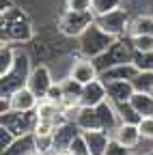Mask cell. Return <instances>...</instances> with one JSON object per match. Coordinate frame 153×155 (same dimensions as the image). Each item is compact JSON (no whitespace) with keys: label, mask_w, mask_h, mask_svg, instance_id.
Listing matches in <instances>:
<instances>
[{"label":"cell","mask_w":153,"mask_h":155,"mask_svg":"<svg viewBox=\"0 0 153 155\" xmlns=\"http://www.w3.org/2000/svg\"><path fill=\"white\" fill-rule=\"evenodd\" d=\"M136 73H138V67L134 63H121V65H114V67L101 71L99 78L104 82H108V80H134Z\"/></svg>","instance_id":"cell-17"},{"label":"cell","mask_w":153,"mask_h":155,"mask_svg":"<svg viewBox=\"0 0 153 155\" xmlns=\"http://www.w3.org/2000/svg\"><path fill=\"white\" fill-rule=\"evenodd\" d=\"M129 104L134 106L140 116H153V93H147V91H136L131 95Z\"/></svg>","instance_id":"cell-21"},{"label":"cell","mask_w":153,"mask_h":155,"mask_svg":"<svg viewBox=\"0 0 153 155\" xmlns=\"http://www.w3.org/2000/svg\"><path fill=\"white\" fill-rule=\"evenodd\" d=\"M131 153H134L131 149H127V147H123L121 142H117V140H114V138H112L104 155H131Z\"/></svg>","instance_id":"cell-33"},{"label":"cell","mask_w":153,"mask_h":155,"mask_svg":"<svg viewBox=\"0 0 153 155\" xmlns=\"http://www.w3.org/2000/svg\"><path fill=\"white\" fill-rule=\"evenodd\" d=\"M95 22H97L99 28H104L108 35H112L114 39L119 37H127L129 32V22H131V11L127 7H121L112 13H106V15H99L95 17Z\"/></svg>","instance_id":"cell-6"},{"label":"cell","mask_w":153,"mask_h":155,"mask_svg":"<svg viewBox=\"0 0 153 155\" xmlns=\"http://www.w3.org/2000/svg\"><path fill=\"white\" fill-rule=\"evenodd\" d=\"M35 142H37V151H41L43 155L54 153V136H35Z\"/></svg>","instance_id":"cell-30"},{"label":"cell","mask_w":153,"mask_h":155,"mask_svg":"<svg viewBox=\"0 0 153 155\" xmlns=\"http://www.w3.org/2000/svg\"><path fill=\"white\" fill-rule=\"evenodd\" d=\"M138 129H140L142 140L153 142V116H142V119L138 121Z\"/></svg>","instance_id":"cell-32"},{"label":"cell","mask_w":153,"mask_h":155,"mask_svg":"<svg viewBox=\"0 0 153 155\" xmlns=\"http://www.w3.org/2000/svg\"><path fill=\"white\" fill-rule=\"evenodd\" d=\"M134 65L138 67V71H153V52H136Z\"/></svg>","instance_id":"cell-28"},{"label":"cell","mask_w":153,"mask_h":155,"mask_svg":"<svg viewBox=\"0 0 153 155\" xmlns=\"http://www.w3.org/2000/svg\"><path fill=\"white\" fill-rule=\"evenodd\" d=\"M5 99H9V108L15 110V112H35L37 104H39V97H37L32 93V88H28V86L15 88L9 97H5Z\"/></svg>","instance_id":"cell-10"},{"label":"cell","mask_w":153,"mask_h":155,"mask_svg":"<svg viewBox=\"0 0 153 155\" xmlns=\"http://www.w3.org/2000/svg\"><path fill=\"white\" fill-rule=\"evenodd\" d=\"M0 125L11 129L15 136H24V134H32L35 125H37V116L35 112H15L9 110L0 116Z\"/></svg>","instance_id":"cell-7"},{"label":"cell","mask_w":153,"mask_h":155,"mask_svg":"<svg viewBox=\"0 0 153 155\" xmlns=\"http://www.w3.org/2000/svg\"><path fill=\"white\" fill-rule=\"evenodd\" d=\"M129 39L136 52H153V35H136Z\"/></svg>","instance_id":"cell-27"},{"label":"cell","mask_w":153,"mask_h":155,"mask_svg":"<svg viewBox=\"0 0 153 155\" xmlns=\"http://www.w3.org/2000/svg\"><path fill=\"white\" fill-rule=\"evenodd\" d=\"M15 56H17V45L2 43V48H0V75H5L7 71H11V67L15 63Z\"/></svg>","instance_id":"cell-23"},{"label":"cell","mask_w":153,"mask_h":155,"mask_svg":"<svg viewBox=\"0 0 153 155\" xmlns=\"http://www.w3.org/2000/svg\"><path fill=\"white\" fill-rule=\"evenodd\" d=\"M134 54H136V50L131 45V39L129 37H119L117 41L108 48V52H104L99 58H95V65H97V69L101 73V71H106L114 65L134 63Z\"/></svg>","instance_id":"cell-5"},{"label":"cell","mask_w":153,"mask_h":155,"mask_svg":"<svg viewBox=\"0 0 153 155\" xmlns=\"http://www.w3.org/2000/svg\"><path fill=\"white\" fill-rule=\"evenodd\" d=\"M63 97H65V88H63V82L61 80H54V84L48 88V93H45V99H50V101H54V104H63Z\"/></svg>","instance_id":"cell-29"},{"label":"cell","mask_w":153,"mask_h":155,"mask_svg":"<svg viewBox=\"0 0 153 155\" xmlns=\"http://www.w3.org/2000/svg\"><path fill=\"white\" fill-rule=\"evenodd\" d=\"M117 41L112 35H108L104 28L97 26V22H93L84 35L78 37V54L86 56V58H99L104 52H108V48Z\"/></svg>","instance_id":"cell-3"},{"label":"cell","mask_w":153,"mask_h":155,"mask_svg":"<svg viewBox=\"0 0 153 155\" xmlns=\"http://www.w3.org/2000/svg\"><path fill=\"white\" fill-rule=\"evenodd\" d=\"M82 136L91 149V155H104L112 140V134H108L104 129H86V131H82Z\"/></svg>","instance_id":"cell-15"},{"label":"cell","mask_w":153,"mask_h":155,"mask_svg":"<svg viewBox=\"0 0 153 155\" xmlns=\"http://www.w3.org/2000/svg\"><path fill=\"white\" fill-rule=\"evenodd\" d=\"M67 75H71L75 82H80L84 86V84H91L93 80H97L99 69H97V65H95V58H86V56L78 54V58L71 61V67H69Z\"/></svg>","instance_id":"cell-9"},{"label":"cell","mask_w":153,"mask_h":155,"mask_svg":"<svg viewBox=\"0 0 153 155\" xmlns=\"http://www.w3.org/2000/svg\"><path fill=\"white\" fill-rule=\"evenodd\" d=\"M54 84V73H52V67L48 65V63H37L35 67H32V71H30V75H28V82H26V86L28 88H32V93L39 97H45V93H48V88Z\"/></svg>","instance_id":"cell-8"},{"label":"cell","mask_w":153,"mask_h":155,"mask_svg":"<svg viewBox=\"0 0 153 155\" xmlns=\"http://www.w3.org/2000/svg\"><path fill=\"white\" fill-rule=\"evenodd\" d=\"M147 155H153V149H151V151H149V153H147Z\"/></svg>","instance_id":"cell-39"},{"label":"cell","mask_w":153,"mask_h":155,"mask_svg":"<svg viewBox=\"0 0 153 155\" xmlns=\"http://www.w3.org/2000/svg\"><path fill=\"white\" fill-rule=\"evenodd\" d=\"M104 84H106V91H108V101H112V104H125L136 93L131 80H108Z\"/></svg>","instance_id":"cell-13"},{"label":"cell","mask_w":153,"mask_h":155,"mask_svg":"<svg viewBox=\"0 0 153 155\" xmlns=\"http://www.w3.org/2000/svg\"><path fill=\"white\" fill-rule=\"evenodd\" d=\"M0 17H2V43L24 45L35 39L32 22L22 9L13 7L11 11H5Z\"/></svg>","instance_id":"cell-1"},{"label":"cell","mask_w":153,"mask_h":155,"mask_svg":"<svg viewBox=\"0 0 153 155\" xmlns=\"http://www.w3.org/2000/svg\"><path fill=\"white\" fill-rule=\"evenodd\" d=\"M149 11L153 13V0H149Z\"/></svg>","instance_id":"cell-37"},{"label":"cell","mask_w":153,"mask_h":155,"mask_svg":"<svg viewBox=\"0 0 153 155\" xmlns=\"http://www.w3.org/2000/svg\"><path fill=\"white\" fill-rule=\"evenodd\" d=\"M28 155H43V153H41V151H37V149H35V151H30Z\"/></svg>","instance_id":"cell-36"},{"label":"cell","mask_w":153,"mask_h":155,"mask_svg":"<svg viewBox=\"0 0 153 155\" xmlns=\"http://www.w3.org/2000/svg\"><path fill=\"white\" fill-rule=\"evenodd\" d=\"M136 35H153V13H134L129 22L127 37Z\"/></svg>","instance_id":"cell-20"},{"label":"cell","mask_w":153,"mask_h":155,"mask_svg":"<svg viewBox=\"0 0 153 155\" xmlns=\"http://www.w3.org/2000/svg\"><path fill=\"white\" fill-rule=\"evenodd\" d=\"M131 84H134V88H136V91H147V93H151V88H153V71H138L136 78L131 80Z\"/></svg>","instance_id":"cell-25"},{"label":"cell","mask_w":153,"mask_h":155,"mask_svg":"<svg viewBox=\"0 0 153 155\" xmlns=\"http://www.w3.org/2000/svg\"><path fill=\"white\" fill-rule=\"evenodd\" d=\"M125 2H127V0H93L91 13L95 17H99V15H106V13H112V11L125 7Z\"/></svg>","instance_id":"cell-22"},{"label":"cell","mask_w":153,"mask_h":155,"mask_svg":"<svg viewBox=\"0 0 153 155\" xmlns=\"http://www.w3.org/2000/svg\"><path fill=\"white\" fill-rule=\"evenodd\" d=\"M93 0H65L67 11H91Z\"/></svg>","instance_id":"cell-34"},{"label":"cell","mask_w":153,"mask_h":155,"mask_svg":"<svg viewBox=\"0 0 153 155\" xmlns=\"http://www.w3.org/2000/svg\"><path fill=\"white\" fill-rule=\"evenodd\" d=\"M35 149H37L35 134H24V136H15V140L2 151V155H28Z\"/></svg>","instance_id":"cell-19"},{"label":"cell","mask_w":153,"mask_h":155,"mask_svg":"<svg viewBox=\"0 0 153 155\" xmlns=\"http://www.w3.org/2000/svg\"><path fill=\"white\" fill-rule=\"evenodd\" d=\"M112 138L121 142L123 147L136 151L138 144L142 142V136H140V129H138V123H119L117 129L112 131Z\"/></svg>","instance_id":"cell-12"},{"label":"cell","mask_w":153,"mask_h":155,"mask_svg":"<svg viewBox=\"0 0 153 155\" xmlns=\"http://www.w3.org/2000/svg\"><path fill=\"white\" fill-rule=\"evenodd\" d=\"M151 93H153V88H151Z\"/></svg>","instance_id":"cell-40"},{"label":"cell","mask_w":153,"mask_h":155,"mask_svg":"<svg viewBox=\"0 0 153 155\" xmlns=\"http://www.w3.org/2000/svg\"><path fill=\"white\" fill-rule=\"evenodd\" d=\"M73 123L78 125L82 131H86V129H101L97 108H91V106H82V108L78 110V114H75Z\"/></svg>","instance_id":"cell-18"},{"label":"cell","mask_w":153,"mask_h":155,"mask_svg":"<svg viewBox=\"0 0 153 155\" xmlns=\"http://www.w3.org/2000/svg\"><path fill=\"white\" fill-rule=\"evenodd\" d=\"M32 67H35V61H32L30 52L24 45L22 48L17 45V56H15V63H13L11 71H7L5 75H0V80H2V97H9L15 88L26 86Z\"/></svg>","instance_id":"cell-2"},{"label":"cell","mask_w":153,"mask_h":155,"mask_svg":"<svg viewBox=\"0 0 153 155\" xmlns=\"http://www.w3.org/2000/svg\"><path fill=\"white\" fill-rule=\"evenodd\" d=\"M61 155H91V149H88V144H86V140H84V136L80 134L78 138L69 144V149L63 151Z\"/></svg>","instance_id":"cell-26"},{"label":"cell","mask_w":153,"mask_h":155,"mask_svg":"<svg viewBox=\"0 0 153 155\" xmlns=\"http://www.w3.org/2000/svg\"><path fill=\"white\" fill-rule=\"evenodd\" d=\"M131 155H147V153H140V151H134Z\"/></svg>","instance_id":"cell-38"},{"label":"cell","mask_w":153,"mask_h":155,"mask_svg":"<svg viewBox=\"0 0 153 155\" xmlns=\"http://www.w3.org/2000/svg\"><path fill=\"white\" fill-rule=\"evenodd\" d=\"M82 134V129L75 125L73 121H63L56 125V131H54V153H63L69 149V144Z\"/></svg>","instance_id":"cell-11"},{"label":"cell","mask_w":153,"mask_h":155,"mask_svg":"<svg viewBox=\"0 0 153 155\" xmlns=\"http://www.w3.org/2000/svg\"><path fill=\"white\" fill-rule=\"evenodd\" d=\"M95 22V15L91 11H63L56 19V32L65 39H78L84 30Z\"/></svg>","instance_id":"cell-4"},{"label":"cell","mask_w":153,"mask_h":155,"mask_svg":"<svg viewBox=\"0 0 153 155\" xmlns=\"http://www.w3.org/2000/svg\"><path fill=\"white\" fill-rule=\"evenodd\" d=\"M108 101V91L101 78L93 80L91 84L82 86V106H91V108H97L99 104Z\"/></svg>","instance_id":"cell-14"},{"label":"cell","mask_w":153,"mask_h":155,"mask_svg":"<svg viewBox=\"0 0 153 155\" xmlns=\"http://www.w3.org/2000/svg\"><path fill=\"white\" fill-rule=\"evenodd\" d=\"M35 116H37V119H41V121H56V123L67 121L65 116H63V108H61L58 104H54V101L45 99V97H41L39 104H37Z\"/></svg>","instance_id":"cell-16"},{"label":"cell","mask_w":153,"mask_h":155,"mask_svg":"<svg viewBox=\"0 0 153 155\" xmlns=\"http://www.w3.org/2000/svg\"><path fill=\"white\" fill-rule=\"evenodd\" d=\"M15 140V134L11 131V129H7V127H2V125H0V149H7L11 142Z\"/></svg>","instance_id":"cell-35"},{"label":"cell","mask_w":153,"mask_h":155,"mask_svg":"<svg viewBox=\"0 0 153 155\" xmlns=\"http://www.w3.org/2000/svg\"><path fill=\"white\" fill-rule=\"evenodd\" d=\"M114 108H117V112H119V119H121V123H138L142 116L134 110V106L129 104V101H125V104H114Z\"/></svg>","instance_id":"cell-24"},{"label":"cell","mask_w":153,"mask_h":155,"mask_svg":"<svg viewBox=\"0 0 153 155\" xmlns=\"http://www.w3.org/2000/svg\"><path fill=\"white\" fill-rule=\"evenodd\" d=\"M56 121H41V119H37V125H35V136H54L56 131Z\"/></svg>","instance_id":"cell-31"}]
</instances>
